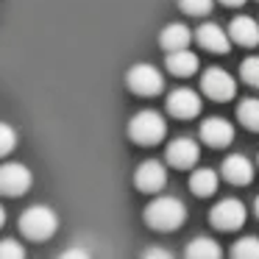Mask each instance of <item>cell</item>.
I'll list each match as a JSON object with an SVG mask.
<instances>
[{
	"instance_id": "6da1fadb",
	"label": "cell",
	"mask_w": 259,
	"mask_h": 259,
	"mask_svg": "<svg viewBox=\"0 0 259 259\" xmlns=\"http://www.w3.org/2000/svg\"><path fill=\"white\" fill-rule=\"evenodd\" d=\"M187 218V209L179 198L173 195H159L145 206V223L156 231H176Z\"/></svg>"
},
{
	"instance_id": "7a4b0ae2",
	"label": "cell",
	"mask_w": 259,
	"mask_h": 259,
	"mask_svg": "<svg viewBox=\"0 0 259 259\" xmlns=\"http://www.w3.org/2000/svg\"><path fill=\"white\" fill-rule=\"evenodd\" d=\"M56 229H59L56 212H53L51 206H42V203L28 206L23 212V218H20V231H23V237H28V240H34V242L51 240V237L56 234Z\"/></svg>"
},
{
	"instance_id": "3957f363",
	"label": "cell",
	"mask_w": 259,
	"mask_h": 259,
	"mask_svg": "<svg viewBox=\"0 0 259 259\" xmlns=\"http://www.w3.org/2000/svg\"><path fill=\"white\" fill-rule=\"evenodd\" d=\"M164 131H167L164 117L159 112H153V109L137 112L134 117H131V123H128V137L137 142V145H156V142L164 140Z\"/></svg>"
},
{
	"instance_id": "277c9868",
	"label": "cell",
	"mask_w": 259,
	"mask_h": 259,
	"mask_svg": "<svg viewBox=\"0 0 259 259\" xmlns=\"http://www.w3.org/2000/svg\"><path fill=\"white\" fill-rule=\"evenodd\" d=\"M125 84L134 95H142V98H151V95H159L164 90V75L159 73L153 64H134V67L125 73Z\"/></svg>"
},
{
	"instance_id": "5b68a950",
	"label": "cell",
	"mask_w": 259,
	"mask_h": 259,
	"mask_svg": "<svg viewBox=\"0 0 259 259\" xmlns=\"http://www.w3.org/2000/svg\"><path fill=\"white\" fill-rule=\"evenodd\" d=\"M31 184H34V176L23 162L0 164V195H9V198L25 195L31 190Z\"/></svg>"
},
{
	"instance_id": "8992f818",
	"label": "cell",
	"mask_w": 259,
	"mask_h": 259,
	"mask_svg": "<svg viewBox=\"0 0 259 259\" xmlns=\"http://www.w3.org/2000/svg\"><path fill=\"white\" fill-rule=\"evenodd\" d=\"M201 92L206 98H212V101L223 103V101H231V98H234L237 84L223 67H209V70H203V75H201Z\"/></svg>"
},
{
	"instance_id": "52a82bcc",
	"label": "cell",
	"mask_w": 259,
	"mask_h": 259,
	"mask_svg": "<svg viewBox=\"0 0 259 259\" xmlns=\"http://www.w3.org/2000/svg\"><path fill=\"white\" fill-rule=\"evenodd\" d=\"M245 203L237 201V198H223L220 203H214V209L209 212V220H212L214 229L220 231H234L245 223Z\"/></svg>"
},
{
	"instance_id": "ba28073f",
	"label": "cell",
	"mask_w": 259,
	"mask_h": 259,
	"mask_svg": "<svg viewBox=\"0 0 259 259\" xmlns=\"http://www.w3.org/2000/svg\"><path fill=\"white\" fill-rule=\"evenodd\" d=\"M164 156H167L170 167L190 170L192 164H198V159H201V148H198V142L190 140V137H179V140H173L164 148Z\"/></svg>"
},
{
	"instance_id": "9c48e42d",
	"label": "cell",
	"mask_w": 259,
	"mask_h": 259,
	"mask_svg": "<svg viewBox=\"0 0 259 259\" xmlns=\"http://www.w3.org/2000/svg\"><path fill=\"white\" fill-rule=\"evenodd\" d=\"M201 95L192 90H187V87H179V90H173L167 95V112L173 114V117L179 120H190V117H198L201 114Z\"/></svg>"
},
{
	"instance_id": "30bf717a",
	"label": "cell",
	"mask_w": 259,
	"mask_h": 259,
	"mask_svg": "<svg viewBox=\"0 0 259 259\" xmlns=\"http://www.w3.org/2000/svg\"><path fill=\"white\" fill-rule=\"evenodd\" d=\"M134 184L140 192H159L167 184V170H164V164L156 162V159H145L134 173Z\"/></svg>"
},
{
	"instance_id": "8fae6325",
	"label": "cell",
	"mask_w": 259,
	"mask_h": 259,
	"mask_svg": "<svg viewBox=\"0 0 259 259\" xmlns=\"http://www.w3.org/2000/svg\"><path fill=\"white\" fill-rule=\"evenodd\" d=\"M220 176L234 187H245V184H251V179H253V164H251V159L242 156V153H231V156H226L223 164H220Z\"/></svg>"
},
{
	"instance_id": "7c38bea8",
	"label": "cell",
	"mask_w": 259,
	"mask_h": 259,
	"mask_svg": "<svg viewBox=\"0 0 259 259\" xmlns=\"http://www.w3.org/2000/svg\"><path fill=\"white\" fill-rule=\"evenodd\" d=\"M201 140L209 148H226L234 140V125L226 117H206L201 123Z\"/></svg>"
},
{
	"instance_id": "4fadbf2b",
	"label": "cell",
	"mask_w": 259,
	"mask_h": 259,
	"mask_svg": "<svg viewBox=\"0 0 259 259\" xmlns=\"http://www.w3.org/2000/svg\"><path fill=\"white\" fill-rule=\"evenodd\" d=\"M195 42L203 48V51H209V53H229V48H231L229 31H223L218 23H203V25H198Z\"/></svg>"
},
{
	"instance_id": "5bb4252c",
	"label": "cell",
	"mask_w": 259,
	"mask_h": 259,
	"mask_svg": "<svg viewBox=\"0 0 259 259\" xmlns=\"http://www.w3.org/2000/svg\"><path fill=\"white\" fill-rule=\"evenodd\" d=\"M229 36L234 45L256 48L259 45V23L253 17H234L229 25Z\"/></svg>"
},
{
	"instance_id": "9a60e30c",
	"label": "cell",
	"mask_w": 259,
	"mask_h": 259,
	"mask_svg": "<svg viewBox=\"0 0 259 259\" xmlns=\"http://www.w3.org/2000/svg\"><path fill=\"white\" fill-rule=\"evenodd\" d=\"M167 70L173 75H179V78H187V75L198 73V56L190 51V48H179V51H167Z\"/></svg>"
},
{
	"instance_id": "2e32d148",
	"label": "cell",
	"mask_w": 259,
	"mask_h": 259,
	"mask_svg": "<svg viewBox=\"0 0 259 259\" xmlns=\"http://www.w3.org/2000/svg\"><path fill=\"white\" fill-rule=\"evenodd\" d=\"M190 39H195V34H190L184 23H170L159 31V45L164 51H179V48H190Z\"/></svg>"
},
{
	"instance_id": "e0dca14e",
	"label": "cell",
	"mask_w": 259,
	"mask_h": 259,
	"mask_svg": "<svg viewBox=\"0 0 259 259\" xmlns=\"http://www.w3.org/2000/svg\"><path fill=\"white\" fill-rule=\"evenodd\" d=\"M190 190L195 192L198 198H209L218 192V173L212 167H198L195 173L190 176Z\"/></svg>"
},
{
	"instance_id": "ac0fdd59",
	"label": "cell",
	"mask_w": 259,
	"mask_h": 259,
	"mask_svg": "<svg viewBox=\"0 0 259 259\" xmlns=\"http://www.w3.org/2000/svg\"><path fill=\"white\" fill-rule=\"evenodd\" d=\"M184 253L190 259H218L223 251H220V245L212 237H198V240H192L190 245L184 248Z\"/></svg>"
},
{
	"instance_id": "d6986e66",
	"label": "cell",
	"mask_w": 259,
	"mask_h": 259,
	"mask_svg": "<svg viewBox=\"0 0 259 259\" xmlns=\"http://www.w3.org/2000/svg\"><path fill=\"white\" fill-rule=\"evenodd\" d=\"M237 120H240L248 131H256L259 134V101L256 98H245V101L237 106Z\"/></svg>"
},
{
	"instance_id": "ffe728a7",
	"label": "cell",
	"mask_w": 259,
	"mask_h": 259,
	"mask_svg": "<svg viewBox=\"0 0 259 259\" xmlns=\"http://www.w3.org/2000/svg\"><path fill=\"white\" fill-rule=\"evenodd\" d=\"M231 256L237 259H259V237H242L231 245Z\"/></svg>"
},
{
	"instance_id": "44dd1931",
	"label": "cell",
	"mask_w": 259,
	"mask_h": 259,
	"mask_svg": "<svg viewBox=\"0 0 259 259\" xmlns=\"http://www.w3.org/2000/svg\"><path fill=\"white\" fill-rule=\"evenodd\" d=\"M240 78L248 87H259V56H248L240 64Z\"/></svg>"
},
{
	"instance_id": "7402d4cb",
	"label": "cell",
	"mask_w": 259,
	"mask_h": 259,
	"mask_svg": "<svg viewBox=\"0 0 259 259\" xmlns=\"http://www.w3.org/2000/svg\"><path fill=\"white\" fill-rule=\"evenodd\" d=\"M179 9L190 17H203L212 12V0H179Z\"/></svg>"
},
{
	"instance_id": "603a6c76",
	"label": "cell",
	"mask_w": 259,
	"mask_h": 259,
	"mask_svg": "<svg viewBox=\"0 0 259 259\" xmlns=\"http://www.w3.org/2000/svg\"><path fill=\"white\" fill-rule=\"evenodd\" d=\"M14 148H17V131L9 123H0V156H9Z\"/></svg>"
},
{
	"instance_id": "cb8c5ba5",
	"label": "cell",
	"mask_w": 259,
	"mask_h": 259,
	"mask_svg": "<svg viewBox=\"0 0 259 259\" xmlns=\"http://www.w3.org/2000/svg\"><path fill=\"white\" fill-rule=\"evenodd\" d=\"M0 259H25V248L17 240H0Z\"/></svg>"
},
{
	"instance_id": "d4e9b609",
	"label": "cell",
	"mask_w": 259,
	"mask_h": 259,
	"mask_svg": "<svg viewBox=\"0 0 259 259\" xmlns=\"http://www.w3.org/2000/svg\"><path fill=\"white\" fill-rule=\"evenodd\" d=\"M145 256H159V259H170V251H162V248H148Z\"/></svg>"
},
{
	"instance_id": "484cf974",
	"label": "cell",
	"mask_w": 259,
	"mask_h": 259,
	"mask_svg": "<svg viewBox=\"0 0 259 259\" xmlns=\"http://www.w3.org/2000/svg\"><path fill=\"white\" fill-rule=\"evenodd\" d=\"M62 256H64V259H73V256H78V259H87L90 253H87V251H64Z\"/></svg>"
},
{
	"instance_id": "4316f807",
	"label": "cell",
	"mask_w": 259,
	"mask_h": 259,
	"mask_svg": "<svg viewBox=\"0 0 259 259\" xmlns=\"http://www.w3.org/2000/svg\"><path fill=\"white\" fill-rule=\"evenodd\" d=\"M220 3H223V6H231V9H234V6H242L245 0H220Z\"/></svg>"
},
{
	"instance_id": "83f0119b",
	"label": "cell",
	"mask_w": 259,
	"mask_h": 259,
	"mask_svg": "<svg viewBox=\"0 0 259 259\" xmlns=\"http://www.w3.org/2000/svg\"><path fill=\"white\" fill-rule=\"evenodd\" d=\"M3 223H6V209L0 206V229H3Z\"/></svg>"
},
{
	"instance_id": "f1b7e54d",
	"label": "cell",
	"mask_w": 259,
	"mask_h": 259,
	"mask_svg": "<svg viewBox=\"0 0 259 259\" xmlns=\"http://www.w3.org/2000/svg\"><path fill=\"white\" fill-rule=\"evenodd\" d=\"M253 212H256V218H259V198L253 201Z\"/></svg>"
}]
</instances>
